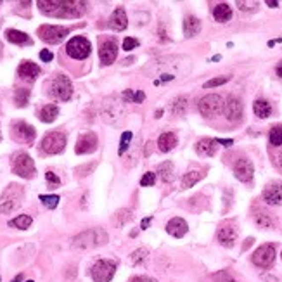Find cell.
I'll return each mask as SVG.
<instances>
[{"label": "cell", "mask_w": 282, "mask_h": 282, "mask_svg": "<svg viewBox=\"0 0 282 282\" xmlns=\"http://www.w3.org/2000/svg\"><path fill=\"white\" fill-rule=\"evenodd\" d=\"M52 57H54V54H52L51 51H47V49H45V51H42V52H40V59H42V61L49 62V61H52Z\"/></svg>", "instance_id": "47"}, {"label": "cell", "mask_w": 282, "mask_h": 282, "mask_svg": "<svg viewBox=\"0 0 282 282\" xmlns=\"http://www.w3.org/2000/svg\"><path fill=\"white\" fill-rule=\"evenodd\" d=\"M31 224H33V218H31L30 215H19V217H16L14 220L9 222V227H16V228H21V230H26V228H30Z\"/></svg>", "instance_id": "30"}, {"label": "cell", "mask_w": 282, "mask_h": 282, "mask_svg": "<svg viewBox=\"0 0 282 282\" xmlns=\"http://www.w3.org/2000/svg\"><path fill=\"white\" fill-rule=\"evenodd\" d=\"M255 222L256 225L262 228H274V225H276V220H274L269 213H258L255 217Z\"/></svg>", "instance_id": "34"}, {"label": "cell", "mask_w": 282, "mask_h": 282, "mask_svg": "<svg viewBox=\"0 0 282 282\" xmlns=\"http://www.w3.org/2000/svg\"><path fill=\"white\" fill-rule=\"evenodd\" d=\"M45 178H47V182L51 184V187L56 189V187H59V185H61V178H59L54 171H47V173H45Z\"/></svg>", "instance_id": "44"}, {"label": "cell", "mask_w": 282, "mask_h": 282, "mask_svg": "<svg viewBox=\"0 0 282 282\" xmlns=\"http://www.w3.org/2000/svg\"><path fill=\"white\" fill-rule=\"evenodd\" d=\"M235 239H237V228L234 225H224V227H220V230H218V241H220L222 246L232 248Z\"/></svg>", "instance_id": "18"}, {"label": "cell", "mask_w": 282, "mask_h": 282, "mask_svg": "<svg viewBox=\"0 0 282 282\" xmlns=\"http://www.w3.org/2000/svg\"><path fill=\"white\" fill-rule=\"evenodd\" d=\"M201 178H203V173H201V171H189V173H185L184 178H182V189L192 187V185L197 184Z\"/></svg>", "instance_id": "32"}, {"label": "cell", "mask_w": 282, "mask_h": 282, "mask_svg": "<svg viewBox=\"0 0 282 282\" xmlns=\"http://www.w3.org/2000/svg\"><path fill=\"white\" fill-rule=\"evenodd\" d=\"M224 113L227 116V119L230 121H239L242 118V104L237 97H228V101L225 102Z\"/></svg>", "instance_id": "17"}, {"label": "cell", "mask_w": 282, "mask_h": 282, "mask_svg": "<svg viewBox=\"0 0 282 282\" xmlns=\"http://www.w3.org/2000/svg\"><path fill=\"white\" fill-rule=\"evenodd\" d=\"M197 108H199L201 114L206 116V118H211V116H217V114H220V113L224 111L225 102H224V99H222L220 95L208 94V95H204V97L201 99L199 104H197Z\"/></svg>", "instance_id": "5"}, {"label": "cell", "mask_w": 282, "mask_h": 282, "mask_svg": "<svg viewBox=\"0 0 282 282\" xmlns=\"http://www.w3.org/2000/svg\"><path fill=\"white\" fill-rule=\"evenodd\" d=\"M147 256H149V251L144 249V248H140V249H137V251L132 253V258L130 260H132L133 265H142V263L147 262Z\"/></svg>", "instance_id": "38"}, {"label": "cell", "mask_w": 282, "mask_h": 282, "mask_svg": "<svg viewBox=\"0 0 282 282\" xmlns=\"http://www.w3.org/2000/svg\"><path fill=\"white\" fill-rule=\"evenodd\" d=\"M158 173H160L161 180L163 182H171L175 177V171H173V163L171 161H165L158 167Z\"/></svg>", "instance_id": "29"}, {"label": "cell", "mask_w": 282, "mask_h": 282, "mask_svg": "<svg viewBox=\"0 0 282 282\" xmlns=\"http://www.w3.org/2000/svg\"><path fill=\"white\" fill-rule=\"evenodd\" d=\"M213 17H215V21H218V23H227V21L232 17L230 5H228V3H218V5L213 9Z\"/></svg>", "instance_id": "26"}, {"label": "cell", "mask_w": 282, "mask_h": 282, "mask_svg": "<svg viewBox=\"0 0 282 282\" xmlns=\"http://www.w3.org/2000/svg\"><path fill=\"white\" fill-rule=\"evenodd\" d=\"M154 182H156V175L151 173V171L144 173V177L140 178V185L142 187H151V185H154Z\"/></svg>", "instance_id": "42"}, {"label": "cell", "mask_w": 282, "mask_h": 282, "mask_svg": "<svg viewBox=\"0 0 282 282\" xmlns=\"http://www.w3.org/2000/svg\"><path fill=\"white\" fill-rule=\"evenodd\" d=\"M116 272V262L113 260H99L94 263L90 276L95 282H111Z\"/></svg>", "instance_id": "8"}, {"label": "cell", "mask_w": 282, "mask_h": 282, "mask_svg": "<svg viewBox=\"0 0 282 282\" xmlns=\"http://www.w3.org/2000/svg\"><path fill=\"white\" fill-rule=\"evenodd\" d=\"M253 263L260 269H269L276 260V246L274 244H263L253 253L251 256Z\"/></svg>", "instance_id": "11"}, {"label": "cell", "mask_w": 282, "mask_h": 282, "mask_svg": "<svg viewBox=\"0 0 282 282\" xmlns=\"http://www.w3.org/2000/svg\"><path fill=\"white\" fill-rule=\"evenodd\" d=\"M269 139H270V144H272V146H276V147L282 146V125H276L270 128Z\"/></svg>", "instance_id": "36"}, {"label": "cell", "mask_w": 282, "mask_h": 282, "mask_svg": "<svg viewBox=\"0 0 282 282\" xmlns=\"http://www.w3.org/2000/svg\"><path fill=\"white\" fill-rule=\"evenodd\" d=\"M85 2L78 0H38V7L44 14L52 17H80L85 12Z\"/></svg>", "instance_id": "1"}, {"label": "cell", "mask_w": 282, "mask_h": 282, "mask_svg": "<svg viewBox=\"0 0 282 282\" xmlns=\"http://www.w3.org/2000/svg\"><path fill=\"white\" fill-rule=\"evenodd\" d=\"M189 227H187V222L184 218H171L170 222L167 224V232L173 237H184L187 234Z\"/></svg>", "instance_id": "19"}, {"label": "cell", "mask_w": 282, "mask_h": 282, "mask_svg": "<svg viewBox=\"0 0 282 282\" xmlns=\"http://www.w3.org/2000/svg\"><path fill=\"white\" fill-rule=\"evenodd\" d=\"M26 282H33V281H26Z\"/></svg>", "instance_id": "56"}, {"label": "cell", "mask_w": 282, "mask_h": 282, "mask_svg": "<svg viewBox=\"0 0 282 282\" xmlns=\"http://www.w3.org/2000/svg\"><path fill=\"white\" fill-rule=\"evenodd\" d=\"M277 167H279V170L282 171V151L277 154Z\"/></svg>", "instance_id": "52"}, {"label": "cell", "mask_w": 282, "mask_h": 282, "mask_svg": "<svg viewBox=\"0 0 282 282\" xmlns=\"http://www.w3.org/2000/svg\"><path fill=\"white\" fill-rule=\"evenodd\" d=\"M49 94L59 101H69L73 95V85L71 80L66 75H56L54 80L49 85Z\"/></svg>", "instance_id": "4"}, {"label": "cell", "mask_w": 282, "mask_h": 282, "mask_svg": "<svg viewBox=\"0 0 282 282\" xmlns=\"http://www.w3.org/2000/svg\"><path fill=\"white\" fill-rule=\"evenodd\" d=\"M109 28H113V30L116 31H121L125 30L126 26H128V19H126V12L123 7H118V9H114V12L111 14V17H109Z\"/></svg>", "instance_id": "20"}, {"label": "cell", "mask_w": 282, "mask_h": 282, "mask_svg": "<svg viewBox=\"0 0 282 282\" xmlns=\"http://www.w3.org/2000/svg\"><path fill=\"white\" fill-rule=\"evenodd\" d=\"M158 33H160V38H163V40H168V35H167V30H165V24H160V28H158Z\"/></svg>", "instance_id": "49"}, {"label": "cell", "mask_w": 282, "mask_h": 282, "mask_svg": "<svg viewBox=\"0 0 282 282\" xmlns=\"http://www.w3.org/2000/svg\"><path fill=\"white\" fill-rule=\"evenodd\" d=\"M118 56V44L114 40H104L99 49V57H101L102 64H113Z\"/></svg>", "instance_id": "16"}, {"label": "cell", "mask_w": 282, "mask_h": 282, "mask_svg": "<svg viewBox=\"0 0 282 282\" xmlns=\"http://www.w3.org/2000/svg\"><path fill=\"white\" fill-rule=\"evenodd\" d=\"M263 201L270 206H279L282 204V182L274 180L263 189Z\"/></svg>", "instance_id": "13"}, {"label": "cell", "mask_w": 282, "mask_h": 282, "mask_svg": "<svg viewBox=\"0 0 282 282\" xmlns=\"http://www.w3.org/2000/svg\"><path fill=\"white\" fill-rule=\"evenodd\" d=\"M230 80V76H218V78H213V80H208L204 83V89H211V87H218V85H224Z\"/></svg>", "instance_id": "40"}, {"label": "cell", "mask_w": 282, "mask_h": 282, "mask_svg": "<svg viewBox=\"0 0 282 282\" xmlns=\"http://www.w3.org/2000/svg\"><path fill=\"white\" fill-rule=\"evenodd\" d=\"M90 51H92V45H90V42L85 37H73L66 44V54L73 59H78V61L89 57Z\"/></svg>", "instance_id": "6"}, {"label": "cell", "mask_w": 282, "mask_h": 282, "mask_svg": "<svg viewBox=\"0 0 282 282\" xmlns=\"http://www.w3.org/2000/svg\"><path fill=\"white\" fill-rule=\"evenodd\" d=\"M57 114H59V108L56 104H47V106H44V108L40 109V119L44 123H52L54 121L56 118H57Z\"/></svg>", "instance_id": "27"}, {"label": "cell", "mask_w": 282, "mask_h": 282, "mask_svg": "<svg viewBox=\"0 0 282 282\" xmlns=\"http://www.w3.org/2000/svg\"><path fill=\"white\" fill-rule=\"evenodd\" d=\"M21 281H23V274H19V276H17L12 282H21Z\"/></svg>", "instance_id": "55"}, {"label": "cell", "mask_w": 282, "mask_h": 282, "mask_svg": "<svg viewBox=\"0 0 282 282\" xmlns=\"http://www.w3.org/2000/svg\"><path fill=\"white\" fill-rule=\"evenodd\" d=\"M24 197V189L19 184H9L0 196V213H12Z\"/></svg>", "instance_id": "3"}, {"label": "cell", "mask_w": 282, "mask_h": 282, "mask_svg": "<svg viewBox=\"0 0 282 282\" xmlns=\"http://www.w3.org/2000/svg\"><path fill=\"white\" fill-rule=\"evenodd\" d=\"M253 111H255V114L258 116V118H269L270 114H272V106H270L269 101H265V99H256L255 104H253Z\"/></svg>", "instance_id": "25"}, {"label": "cell", "mask_w": 282, "mask_h": 282, "mask_svg": "<svg viewBox=\"0 0 282 282\" xmlns=\"http://www.w3.org/2000/svg\"><path fill=\"white\" fill-rule=\"evenodd\" d=\"M97 149V135L92 132H85L78 137L76 140V146H75V151L76 154H90Z\"/></svg>", "instance_id": "14"}, {"label": "cell", "mask_w": 282, "mask_h": 282, "mask_svg": "<svg viewBox=\"0 0 282 282\" xmlns=\"http://www.w3.org/2000/svg\"><path fill=\"white\" fill-rule=\"evenodd\" d=\"M146 99V94L142 90H125L123 92V101L125 102H142Z\"/></svg>", "instance_id": "35"}, {"label": "cell", "mask_w": 282, "mask_h": 282, "mask_svg": "<svg viewBox=\"0 0 282 282\" xmlns=\"http://www.w3.org/2000/svg\"><path fill=\"white\" fill-rule=\"evenodd\" d=\"M177 142H178V139L173 132H165V133H161L160 139H158V149H160L161 153H170L171 149H175Z\"/></svg>", "instance_id": "21"}, {"label": "cell", "mask_w": 282, "mask_h": 282, "mask_svg": "<svg viewBox=\"0 0 282 282\" xmlns=\"http://www.w3.org/2000/svg\"><path fill=\"white\" fill-rule=\"evenodd\" d=\"M17 73H19V76L24 80H35L40 75V68L31 61H23L19 64V68H17Z\"/></svg>", "instance_id": "23"}, {"label": "cell", "mask_w": 282, "mask_h": 282, "mask_svg": "<svg viewBox=\"0 0 282 282\" xmlns=\"http://www.w3.org/2000/svg\"><path fill=\"white\" fill-rule=\"evenodd\" d=\"M276 73H277V76H279V78H282V61L279 62V64H277Z\"/></svg>", "instance_id": "53"}, {"label": "cell", "mask_w": 282, "mask_h": 282, "mask_svg": "<svg viewBox=\"0 0 282 282\" xmlns=\"http://www.w3.org/2000/svg\"><path fill=\"white\" fill-rule=\"evenodd\" d=\"M196 153L199 154V156H213V154L217 153V140L208 139V137L197 140L196 142Z\"/></svg>", "instance_id": "22"}, {"label": "cell", "mask_w": 282, "mask_h": 282, "mask_svg": "<svg viewBox=\"0 0 282 282\" xmlns=\"http://www.w3.org/2000/svg\"><path fill=\"white\" fill-rule=\"evenodd\" d=\"M135 47H139V40H135V38L126 37L125 40H123V51L130 52V51H133Z\"/></svg>", "instance_id": "43"}, {"label": "cell", "mask_w": 282, "mask_h": 282, "mask_svg": "<svg viewBox=\"0 0 282 282\" xmlns=\"http://www.w3.org/2000/svg\"><path fill=\"white\" fill-rule=\"evenodd\" d=\"M215 281H217V282H235L234 277H232L228 272H225V270H224V272H220V274H217V276H215Z\"/></svg>", "instance_id": "46"}, {"label": "cell", "mask_w": 282, "mask_h": 282, "mask_svg": "<svg viewBox=\"0 0 282 282\" xmlns=\"http://www.w3.org/2000/svg\"><path fill=\"white\" fill-rule=\"evenodd\" d=\"M267 5L269 7H279V2H276V0H267Z\"/></svg>", "instance_id": "54"}, {"label": "cell", "mask_w": 282, "mask_h": 282, "mask_svg": "<svg viewBox=\"0 0 282 282\" xmlns=\"http://www.w3.org/2000/svg\"><path fill=\"white\" fill-rule=\"evenodd\" d=\"M40 201L44 203L45 208H49V210H54V208L59 204V196H56V194H52V196H45V194H42Z\"/></svg>", "instance_id": "39"}, {"label": "cell", "mask_w": 282, "mask_h": 282, "mask_svg": "<svg viewBox=\"0 0 282 282\" xmlns=\"http://www.w3.org/2000/svg\"><path fill=\"white\" fill-rule=\"evenodd\" d=\"M12 137L17 140V142H26V144H31L37 137V132L31 125L24 121H17L12 125Z\"/></svg>", "instance_id": "12"}, {"label": "cell", "mask_w": 282, "mask_h": 282, "mask_svg": "<svg viewBox=\"0 0 282 282\" xmlns=\"http://www.w3.org/2000/svg\"><path fill=\"white\" fill-rule=\"evenodd\" d=\"M281 256H282V255H281Z\"/></svg>", "instance_id": "57"}, {"label": "cell", "mask_w": 282, "mask_h": 282, "mask_svg": "<svg viewBox=\"0 0 282 282\" xmlns=\"http://www.w3.org/2000/svg\"><path fill=\"white\" fill-rule=\"evenodd\" d=\"M151 220H153V218H144V220H142V225H140V227H142V228H147V227H149V224H151Z\"/></svg>", "instance_id": "51"}, {"label": "cell", "mask_w": 282, "mask_h": 282, "mask_svg": "<svg viewBox=\"0 0 282 282\" xmlns=\"http://www.w3.org/2000/svg\"><path fill=\"white\" fill-rule=\"evenodd\" d=\"M28 101H30V90H26V89L16 90V95H14V102H16V106L24 108V106L28 104Z\"/></svg>", "instance_id": "37"}, {"label": "cell", "mask_w": 282, "mask_h": 282, "mask_svg": "<svg viewBox=\"0 0 282 282\" xmlns=\"http://www.w3.org/2000/svg\"><path fill=\"white\" fill-rule=\"evenodd\" d=\"M185 109H187V97H177L171 102V114L173 116H184Z\"/></svg>", "instance_id": "31"}, {"label": "cell", "mask_w": 282, "mask_h": 282, "mask_svg": "<svg viewBox=\"0 0 282 282\" xmlns=\"http://www.w3.org/2000/svg\"><path fill=\"white\" fill-rule=\"evenodd\" d=\"M217 144H222V146H232L234 144V140L232 139H217Z\"/></svg>", "instance_id": "50"}, {"label": "cell", "mask_w": 282, "mask_h": 282, "mask_svg": "<svg viewBox=\"0 0 282 282\" xmlns=\"http://www.w3.org/2000/svg\"><path fill=\"white\" fill-rule=\"evenodd\" d=\"M253 173H255V167L248 158H241L237 163L234 165V175L237 180L241 182H251Z\"/></svg>", "instance_id": "15"}, {"label": "cell", "mask_w": 282, "mask_h": 282, "mask_svg": "<svg viewBox=\"0 0 282 282\" xmlns=\"http://www.w3.org/2000/svg\"><path fill=\"white\" fill-rule=\"evenodd\" d=\"M235 5H237L241 10H246V12H248V10H255L256 7H258V2H242V0H237Z\"/></svg>", "instance_id": "45"}, {"label": "cell", "mask_w": 282, "mask_h": 282, "mask_svg": "<svg viewBox=\"0 0 282 282\" xmlns=\"http://www.w3.org/2000/svg\"><path fill=\"white\" fill-rule=\"evenodd\" d=\"M201 31V21L197 19L196 16H187L184 19V35L187 38L196 37L197 33Z\"/></svg>", "instance_id": "24"}, {"label": "cell", "mask_w": 282, "mask_h": 282, "mask_svg": "<svg viewBox=\"0 0 282 282\" xmlns=\"http://www.w3.org/2000/svg\"><path fill=\"white\" fill-rule=\"evenodd\" d=\"M130 282H156V281H154V279H149V277L139 276V277H133V279H130Z\"/></svg>", "instance_id": "48"}, {"label": "cell", "mask_w": 282, "mask_h": 282, "mask_svg": "<svg viewBox=\"0 0 282 282\" xmlns=\"http://www.w3.org/2000/svg\"><path fill=\"white\" fill-rule=\"evenodd\" d=\"M5 37L10 44H17V45H23V44H30V38L24 31L19 30H7L5 31Z\"/></svg>", "instance_id": "28"}, {"label": "cell", "mask_w": 282, "mask_h": 282, "mask_svg": "<svg viewBox=\"0 0 282 282\" xmlns=\"http://www.w3.org/2000/svg\"><path fill=\"white\" fill-rule=\"evenodd\" d=\"M108 241H109L108 232L95 227V228H89V230H83L82 234L76 235V237L73 239V246L78 249H90V248L104 246Z\"/></svg>", "instance_id": "2"}, {"label": "cell", "mask_w": 282, "mask_h": 282, "mask_svg": "<svg viewBox=\"0 0 282 282\" xmlns=\"http://www.w3.org/2000/svg\"><path fill=\"white\" fill-rule=\"evenodd\" d=\"M66 147V135L61 130H54V132L47 133L42 139V151L47 154H59L62 153Z\"/></svg>", "instance_id": "7"}, {"label": "cell", "mask_w": 282, "mask_h": 282, "mask_svg": "<svg viewBox=\"0 0 282 282\" xmlns=\"http://www.w3.org/2000/svg\"><path fill=\"white\" fill-rule=\"evenodd\" d=\"M12 171L23 178H31L35 175V163L26 153H16L12 156Z\"/></svg>", "instance_id": "9"}, {"label": "cell", "mask_w": 282, "mask_h": 282, "mask_svg": "<svg viewBox=\"0 0 282 282\" xmlns=\"http://www.w3.org/2000/svg\"><path fill=\"white\" fill-rule=\"evenodd\" d=\"M69 33L68 28L64 26H56V24H44L38 28V37L47 44H59L64 40V37Z\"/></svg>", "instance_id": "10"}, {"label": "cell", "mask_w": 282, "mask_h": 282, "mask_svg": "<svg viewBox=\"0 0 282 282\" xmlns=\"http://www.w3.org/2000/svg\"><path fill=\"white\" fill-rule=\"evenodd\" d=\"M130 140H132V132H123V135H121V142H119V149H118V153H119V154H123L126 149H128Z\"/></svg>", "instance_id": "41"}, {"label": "cell", "mask_w": 282, "mask_h": 282, "mask_svg": "<svg viewBox=\"0 0 282 282\" xmlns=\"http://www.w3.org/2000/svg\"><path fill=\"white\" fill-rule=\"evenodd\" d=\"M133 218V213L132 210H128V208H123V210H119L118 213H116L114 217V224L118 225V227H123L125 224H128L130 220Z\"/></svg>", "instance_id": "33"}]
</instances>
